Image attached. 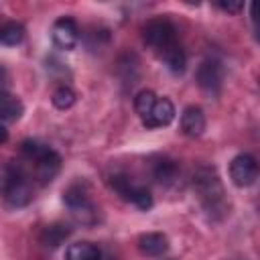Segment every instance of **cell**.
<instances>
[{"mask_svg": "<svg viewBox=\"0 0 260 260\" xmlns=\"http://www.w3.org/2000/svg\"><path fill=\"white\" fill-rule=\"evenodd\" d=\"M0 197L10 207H24L32 201V177L22 162L10 160L0 167Z\"/></svg>", "mask_w": 260, "mask_h": 260, "instance_id": "cell-1", "label": "cell"}, {"mask_svg": "<svg viewBox=\"0 0 260 260\" xmlns=\"http://www.w3.org/2000/svg\"><path fill=\"white\" fill-rule=\"evenodd\" d=\"M20 154L22 158L30 165V177L39 179L41 185L51 183L59 171H61V156L55 148H51L49 144L35 140V138H26L20 142Z\"/></svg>", "mask_w": 260, "mask_h": 260, "instance_id": "cell-2", "label": "cell"}, {"mask_svg": "<svg viewBox=\"0 0 260 260\" xmlns=\"http://www.w3.org/2000/svg\"><path fill=\"white\" fill-rule=\"evenodd\" d=\"M193 189L203 205V209L211 215V217H219L225 215L228 205H225V193H223V185L215 173L213 167L209 165H199L193 173Z\"/></svg>", "mask_w": 260, "mask_h": 260, "instance_id": "cell-3", "label": "cell"}, {"mask_svg": "<svg viewBox=\"0 0 260 260\" xmlns=\"http://www.w3.org/2000/svg\"><path fill=\"white\" fill-rule=\"evenodd\" d=\"M142 41H144L156 55H162L167 49L179 45L177 26H175L169 18H165V16L150 18V20L142 26Z\"/></svg>", "mask_w": 260, "mask_h": 260, "instance_id": "cell-4", "label": "cell"}, {"mask_svg": "<svg viewBox=\"0 0 260 260\" xmlns=\"http://www.w3.org/2000/svg\"><path fill=\"white\" fill-rule=\"evenodd\" d=\"M63 201L69 207V213H71L75 223H81V225L98 223V207L89 199V195L83 189V185H79V183L69 185L63 191Z\"/></svg>", "mask_w": 260, "mask_h": 260, "instance_id": "cell-5", "label": "cell"}, {"mask_svg": "<svg viewBox=\"0 0 260 260\" xmlns=\"http://www.w3.org/2000/svg\"><path fill=\"white\" fill-rule=\"evenodd\" d=\"M110 187L126 201H130L132 205H136L138 209H150L152 207V195L148 191V187L136 183L132 177L124 175V173H116L108 179Z\"/></svg>", "mask_w": 260, "mask_h": 260, "instance_id": "cell-6", "label": "cell"}, {"mask_svg": "<svg viewBox=\"0 0 260 260\" xmlns=\"http://www.w3.org/2000/svg\"><path fill=\"white\" fill-rule=\"evenodd\" d=\"M223 77H225V69H223L219 59L201 61V65L197 67V73H195L197 85L205 93H217L221 89V85H223Z\"/></svg>", "mask_w": 260, "mask_h": 260, "instance_id": "cell-7", "label": "cell"}, {"mask_svg": "<svg viewBox=\"0 0 260 260\" xmlns=\"http://www.w3.org/2000/svg\"><path fill=\"white\" fill-rule=\"evenodd\" d=\"M230 179L236 187H250L258 179V162L252 154H236L230 162Z\"/></svg>", "mask_w": 260, "mask_h": 260, "instance_id": "cell-8", "label": "cell"}, {"mask_svg": "<svg viewBox=\"0 0 260 260\" xmlns=\"http://www.w3.org/2000/svg\"><path fill=\"white\" fill-rule=\"evenodd\" d=\"M51 39L55 43V47L63 49V51H71L75 49V45L79 43V26L71 16H61L53 22L51 28Z\"/></svg>", "mask_w": 260, "mask_h": 260, "instance_id": "cell-9", "label": "cell"}, {"mask_svg": "<svg viewBox=\"0 0 260 260\" xmlns=\"http://www.w3.org/2000/svg\"><path fill=\"white\" fill-rule=\"evenodd\" d=\"M175 106L169 98H156L154 106L150 108V112L142 118V124L146 128H162V126H169L173 120H175Z\"/></svg>", "mask_w": 260, "mask_h": 260, "instance_id": "cell-10", "label": "cell"}, {"mask_svg": "<svg viewBox=\"0 0 260 260\" xmlns=\"http://www.w3.org/2000/svg\"><path fill=\"white\" fill-rule=\"evenodd\" d=\"M205 130V114L199 106H187L181 114V132L189 138L201 136Z\"/></svg>", "mask_w": 260, "mask_h": 260, "instance_id": "cell-11", "label": "cell"}, {"mask_svg": "<svg viewBox=\"0 0 260 260\" xmlns=\"http://www.w3.org/2000/svg\"><path fill=\"white\" fill-rule=\"evenodd\" d=\"M138 250L142 256H148V258H158L162 254H167L169 250V238L160 232H148V234H142L138 238Z\"/></svg>", "mask_w": 260, "mask_h": 260, "instance_id": "cell-12", "label": "cell"}, {"mask_svg": "<svg viewBox=\"0 0 260 260\" xmlns=\"http://www.w3.org/2000/svg\"><path fill=\"white\" fill-rule=\"evenodd\" d=\"M24 112L22 102L10 93V91H0V124L2 122H16Z\"/></svg>", "mask_w": 260, "mask_h": 260, "instance_id": "cell-13", "label": "cell"}, {"mask_svg": "<svg viewBox=\"0 0 260 260\" xmlns=\"http://www.w3.org/2000/svg\"><path fill=\"white\" fill-rule=\"evenodd\" d=\"M69 236H71V228H69L67 223H59V221H57V223L45 225L43 232H41V236H39V240H41V244L47 246V248H57V246H61Z\"/></svg>", "mask_w": 260, "mask_h": 260, "instance_id": "cell-14", "label": "cell"}, {"mask_svg": "<svg viewBox=\"0 0 260 260\" xmlns=\"http://www.w3.org/2000/svg\"><path fill=\"white\" fill-rule=\"evenodd\" d=\"M152 175H154V179H156L160 185H171V183L177 181L179 167H177L175 160L162 156V158L154 160V165H152Z\"/></svg>", "mask_w": 260, "mask_h": 260, "instance_id": "cell-15", "label": "cell"}, {"mask_svg": "<svg viewBox=\"0 0 260 260\" xmlns=\"http://www.w3.org/2000/svg\"><path fill=\"white\" fill-rule=\"evenodd\" d=\"M65 260H102V250L91 242H75L67 248Z\"/></svg>", "mask_w": 260, "mask_h": 260, "instance_id": "cell-16", "label": "cell"}, {"mask_svg": "<svg viewBox=\"0 0 260 260\" xmlns=\"http://www.w3.org/2000/svg\"><path fill=\"white\" fill-rule=\"evenodd\" d=\"M158 57L162 59V63L167 65V69H169L171 73H175V75H181V73L185 71V67H187V55H185L181 43L175 45V47H171V49H167V51H165L162 55H158Z\"/></svg>", "mask_w": 260, "mask_h": 260, "instance_id": "cell-17", "label": "cell"}, {"mask_svg": "<svg viewBox=\"0 0 260 260\" xmlns=\"http://www.w3.org/2000/svg\"><path fill=\"white\" fill-rule=\"evenodd\" d=\"M24 39V26L16 20H8L4 24H0V43L2 45H8V47H14V45H20Z\"/></svg>", "mask_w": 260, "mask_h": 260, "instance_id": "cell-18", "label": "cell"}, {"mask_svg": "<svg viewBox=\"0 0 260 260\" xmlns=\"http://www.w3.org/2000/svg\"><path fill=\"white\" fill-rule=\"evenodd\" d=\"M75 100H77V95L69 85H59L51 95V102L57 110H69L75 104Z\"/></svg>", "mask_w": 260, "mask_h": 260, "instance_id": "cell-19", "label": "cell"}, {"mask_svg": "<svg viewBox=\"0 0 260 260\" xmlns=\"http://www.w3.org/2000/svg\"><path fill=\"white\" fill-rule=\"evenodd\" d=\"M154 102H156V93L152 89H140L136 93V98H134V110L140 116V120L150 112V108L154 106Z\"/></svg>", "mask_w": 260, "mask_h": 260, "instance_id": "cell-20", "label": "cell"}, {"mask_svg": "<svg viewBox=\"0 0 260 260\" xmlns=\"http://www.w3.org/2000/svg\"><path fill=\"white\" fill-rule=\"evenodd\" d=\"M215 6L228 14H240L244 10V2H217Z\"/></svg>", "mask_w": 260, "mask_h": 260, "instance_id": "cell-21", "label": "cell"}, {"mask_svg": "<svg viewBox=\"0 0 260 260\" xmlns=\"http://www.w3.org/2000/svg\"><path fill=\"white\" fill-rule=\"evenodd\" d=\"M6 140H8V130H6V128L0 124V144H4Z\"/></svg>", "mask_w": 260, "mask_h": 260, "instance_id": "cell-22", "label": "cell"}, {"mask_svg": "<svg viewBox=\"0 0 260 260\" xmlns=\"http://www.w3.org/2000/svg\"><path fill=\"white\" fill-rule=\"evenodd\" d=\"M230 260H248V258H242V256H240V258H230Z\"/></svg>", "mask_w": 260, "mask_h": 260, "instance_id": "cell-23", "label": "cell"}]
</instances>
